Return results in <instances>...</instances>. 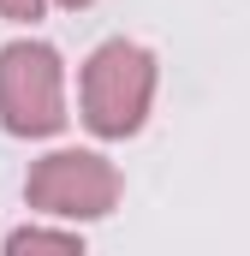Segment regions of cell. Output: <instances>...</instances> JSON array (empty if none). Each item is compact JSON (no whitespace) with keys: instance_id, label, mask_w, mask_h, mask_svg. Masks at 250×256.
<instances>
[{"instance_id":"6da1fadb","label":"cell","mask_w":250,"mask_h":256,"mask_svg":"<svg viewBox=\"0 0 250 256\" xmlns=\"http://www.w3.org/2000/svg\"><path fill=\"white\" fill-rule=\"evenodd\" d=\"M155 84H161L155 54L143 42H131V36H108L102 48H90V60L78 72V120L108 143L137 137L149 126Z\"/></svg>"},{"instance_id":"7a4b0ae2","label":"cell","mask_w":250,"mask_h":256,"mask_svg":"<svg viewBox=\"0 0 250 256\" xmlns=\"http://www.w3.org/2000/svg\"><path fill=\"white\" fill-rule=\"evenodd\" d=\"M125 196L120 167L96 149H54L24 173V202L48 220H108Z\"/></svg>"},{"instance_id":"3957f363","label":"cell","mask_w":250,"mask_h":256,"mask_svg":"<svg viewBox=\"0 0 250 256\" xmlns=\"http://www.w3.org/2000/svg\"><path fill=\"white\" fill-rule=\"evenodd\" d=\"M72 114H66V60L24 36L0 48V126L12 137H54Z\"/></svg>"},{"instance_id":"277c9868","label":"cell","mask_w":250,"mask_h":256,"mask_svg":"<svg viewBox=\"0 0 250 256\" xmlns=\"http://www.w3.org/2000/svg\"><path fill=\"white\" fill-rule=\"evenodd\" d=\"M6 250L12 256H30V250H54V256H78L84 250V238L72 232V226H18V232H6Z\"/></svg>"},{"instance_id":"5b68a950","label":"cell","mask_w":250,"mask_h":256,"mask_svg":"<svg viewBox=\"0 0 250 256\" xmlns=\"http://www.w3.org/2000/svg\"><path fill=\"white\" fill-rule=\"evenodd\" d=\"M48 12V0H0V18L6 24H36Z\"/></svg>"},{"instance_id":"8992f818","label":"cell","mask_w":250,"mask_h":256,"mask_svg":"<svg viewBox=\"0 0 250 256\" xmlns=\"http://www.w3.org/2000/svg\"><path fill=\"white\" fill-rule=\"evenodd\" d=\"M54 6H66V12H84V6H96V0H54Z\"/></svg>"}]
</instances>
